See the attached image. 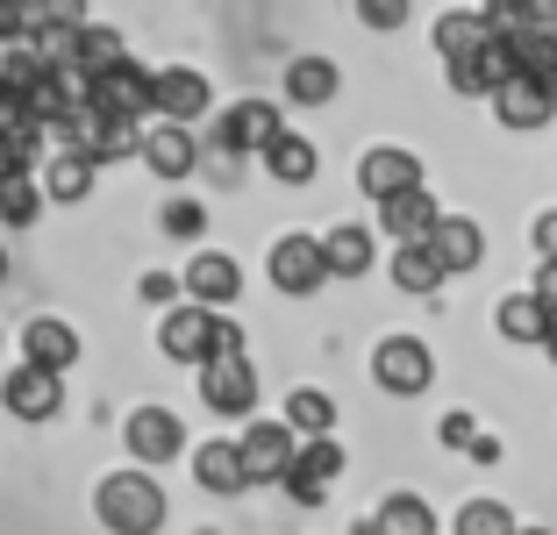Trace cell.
<instances>
[{"mask_svg": "<svg viewBox=\"0 0 557 535\" xmlns=\"http://www.w3.org/2000/svg\"><path fill=\"white\" fill-rule=\"evenodd\" d=\"M94 514L108 521V535H158L164 528V486L144 478V471H108L94 486Z\"/></svg>", "mask_w": 557, "mask_h": 535, "instance_id": "1", "label": "cell"}, {"mask_svg": "<svg viewBox=\"0 0 557 535\" xmlns=\"http://www.w3.org/2000/svg\"><path fill=\"white\" fill-rule=\"evenodd\" d=\"M86 108L115 114V122H144V114H158V72L122 58V65H108L100 79H86Z\"/></svg>", "mask_w": 557, "mask_h": 535, "instance_id": "2", "label": "cell"}, {"mask_svg": "<svg viewBox=\"0 0 557 535\" xmlns=\"http://www.w3.org/2000/svg\"><path fill=\"white\" fill-rule=\"evenodd\" d=\"M372 378H379V393L414 400V393H429V378H436V357H429L422 336H386L372 350Z\"/></svg>", "mask_w": 557, "mask_h": 535, "instance_id": "3", "label": "cell"}, {"mask_svg": "<svg viewBox=\"0 0 557 535\" xmlns=\"http://www.w3.org/2000/svg\"><path fill=\"white\" fill-rule=\"evenodd\" d=\"M200 407L222 414V422H244L250 407H258V372H250L244 357H214V364H200Z\"/></svg>", "mask_w": 557, "mask_h": 535, "instance_id": "4", "label": "cell"}, {"mask_svg": "<svg viewBox=\"0 0 557 535\" xmlns=\"http://www.w3.org/2000/svg\"><path fill=\"white\" fill-rule=\"evenodd\" d=\"M264 272H272L278 293H294V300H308V293H322L329 264H322V236H278L272 258H264Z\"/></svg>", "mask_w": 557, "mask_h": 535, "instance_id": "5", "label": "cell"}, {"mask_svg": "<svg viewBox=\"0 0 557 535\" xmlns=\"http://www.w3.org/2000/svg\"><path fill=\"white\" fill-rule=\"evenodd\" d=\"M358 186L372 194V208H386V200L400 194H422V158L414 150H394V144H379L358 158Z\"/></svg>", "mask_w": 557, "mask_h": 535, "instance_id": "6", "label": "cell"}, {"mask_svg": "<svg viewBox=\"0 0 557 535\" xmlns=\"http://www.w3.org/2000/svg\"><path fill=\"white\" fill-rule=\"evenodd\" d=\"M0 407H8L15 422H58V407H65V378L36 372V364H15V372L0 378Z\"/></svg>", "mask_w": 557, "mask_h": 535, "instance_id": "7", "label": "cell"}, {"mask_svg": "<svg viewBox=\"0 0 557 535\" xmlns=\"http://www.w3.org/2000/svg\"><path fill=\"white\" fill-rule=\"evenodd\" d=\"M278 129H286V122H278L272 100H236V108H222V122H214V150H222V158H244V150H264Z\"/></svg>", "mask_w": 557, "mask_h": 535, "instance_id": "8", "label": "cell"}, {"mask_svg": "<svg viewBox=\"0 0 557 535\" xmlns=\"http://www.w3.org/2000/svg\"><path fill=\"white\" fill-rule=\"evenodd\" d=\"M236 450H244V478H250V486H258V478H278V486H286L300 443H294V428H286V422H250Z\"/></svg>", "mask_w": 557, "mask_h": 535, "instance_id": "9", "label": "cell"}, {"mask_svg": "<svg viewBox=\"0 0 557 535\" xmlns=\"http://www.w3.org/2000/svg\"><path fill=\"white\" fill-rule=\"evenodd\" d=\"M122 436H129L136 464H172V457L186 450V428H180L172 407H136L129 422H122Z\"/></svg>", "mask_w": 557, "mask_h": 535, "instance_id": "10", "label": "cell"}, {"mask_svg": "<svg viewBox=\"0 0 557 535\" xmlns=\"http://www.w3.org/2000/svg\"><path fill=\"white\" fill-rule=\"evenodd\" d=\"M214 322H222V314H208V308H172L164 328H158L164 357H172V364H214Z\"/></svg>", "mask_w": 557, "mask_h": 535, "instance_id": "11", "label": "cell"}, {"mask_svg": "<svg viewBox=\"0 0 557 535\" xmlns=\"http://www.w3.org/2000/svg\"><path fill=\"white\" fill-rule=\"evenodd\" d=\"M186 293H194V308L222 314L236 293H244V264H236L230 250H200V258L186 264Z\"/></svg>", "mask_w": 557, "mask_h": 535, "instance_id": "12", "label": "cell"}, {"mask_svg": "<svg viewBox=\"0 0 557 535\" xmlns=\"http://www.w3.org/2000/svg\"><path fill=\"white\" fill-rule=\"evenodd\" d=\"M336 478H344V450H336V436H329V443H308V450L294 457V471H286V493H294L300 507H322L329 493H336Z\"/></svg>", "mask_w": 557, "mask_h": 535, "instance_id": "13", "label": "cell"}, {"mask_svg": "<svg viewBox=\"0 0 557 535\" xmlns=\"http://www.w3.org/2000/svg\"><path fill=\"white\" fill-rule=\"evenodd\" d=\"M22 350H29V364H36V372L65 378L72 364H79V328H72V322H58V314H36V322L22 328Z\"/></svg>", "mask_w": 557, "mask_h": 535, "instance_id": "14", "label": "cell"}, {"mask_svg": "<svg viewBox=\"0 0 557 535\" xmlns=\"http://www.w3.org/2000/svg\"><path fill=\"white\" fill-rule=\"evenodd\" d=\"M79 158H94V172H100V164H122V158H144V122H115V114L86 108Z\"/></svg>", "mask_w": 557, "mask_h": 535, "instance_id": "15", "label": "cell"}, {"mask_svg": "<svg viewBox=\"0 0 557 535\" xmlns=\"http://www.w3.org/2000/svg\"><path fill=\"white\" fill-rule=\"evenodd\" d=\"M436 222H443V208H436V194H429V186L379 208V228L394 236V250H400V244H429V236H436Z\"/></svg>", "mask_w": 557, "mask_h": 535, "instance_id": "16", "label": "cell"}, {"mask_svg": "<svg viewBox=\"0 0 557 535\" xmlns=\"http://www.w3.org/2000/svg\"><path fill=\"white\" fill-rule=\"evenodd\" d=\"M208 79L200 72H186V65H172V72H158V122H180V129H194L200 114H208Z\"/></svg>", "mask_w": 557, "mask_h": 535, "instance_id": "17", "label": "cell"}, {"mask_svg": "<svg viewBox=\"0 0 557 535\" xmlns=\"http://www.w3.org/2000/svg\"><path fill=\"white\" fill-rule=\"evenodd\" d=\"M144 164L158 178H186L200 164V144H194V129H180V122H150L144 129Z\"/></svg>", "mask_w": 557, "mask_h": 535, "instance_id": "18", "label": "cell"}, {"mask_svg": "<svg viewBox=\"0 0 557 535\" xmlns=\"http://www.w3.org/2000/svg\"><path fill=\"white\" fill-rule=\"evenodd\" d=\"M493 114H500V129H543L557 114V94L536 79H508L500 94H493Z\"/></svg>", "mask_w": 557, "mask_h": 535, "instance_id": "19", "label": "cell"}, {"mask_svg": "<svg viewBox=\"0 0 557 535\" xmlns=\"http://www.w3.org/2000/svg\"><path fill=\"white\" fill-rule=\"evenodd\" d=\"M258 158H264V172H272L278 186H308V178L322 172V158H314V144H308L300 129H278L272 144L258 150Z\"/></svg>", "mask_w": 557, "mask_h": 535, "instance_id": "20", "label": "cell"}, {"mask_svg": "<svg viewBox=\"0 0 557 535\" xmlns=\"http://www.w3.org/2000/svg\"><path fill=\"white\" fill-rule=\"evenodd\" d=\"M429 244H436L443 272H472V264L486 258V228H479L472 214H443V222H436V236H429Z\"/></svg>", "mask_w": 557, "mask_h": 535, "instance_id": "21", "label": "cell"}, {"mask_svg": "<svg viewBox=\"0 0 557 535\" xmlns=\"http://www.w3.org/2000/svg\"><path fill=\"white\" fill-rule=\"evenodd\" d=\"M372 258H379V250H372V228H364V222H336V228L322 236V264H329L336 278L372 272Z\"/></svg>", "mask_w": 557, "mask_h": 535, "instance_id": "22", "label": "cell"}, {"mask_svg": "<svg viewBox=\"0 0 557 535\" xmlns=\"http://www.w3.org/2000/svg\"><path fill=\"white\" fill-rule=\"evenodd\" d=\"M336 86H344V72L329 65V58H294V65H286V100H294V108H329Z\"/></svg>", "mask_w": 557, "mask_h": 535, "instance_id": "23", "label": "cell"}, {"mask_svg": "<svg viewBox=\"0 0 557 535\" xmlns=\"http://www.w3.org/2000/svg\"><path fill=\"white\" fill-rule=\"evenodd\" d=\"M493 322H500L508 343H543L550 336V314H543L536 293H500V300H493Z\"/></svg>", "mask_w": 557, "mask_h": 535, "instance_id": "24", "label": "cell"}, {"mask_svg": "<svg viewBox=\"0 0 557 535\" xmlns=\"http://www.w3.org/2000/svg\"><path fill=\"white\" fill-rule=\"evenodd\" d=\"M358 535H436V514H429L422 493H394V500L379 507V514L364 521Z\"/></svg>", "mask_w": 557, "mask_h": 535, "instance_id": "25", "label": "cell"}, {"mask_svg": "<svg viewBox=\"0 0 557 535\" xmlns=\"http://www.w3.org/2000/svg\"><path fill=\"white\" fill-rule=\"evenodd\" d=\"M194 478L208 493H244L250 478H244V450H236V443H200L194 450Z\"/></svg>", "mask_w": 557, "mask_h": 535, "instance_id": "26", "label": "cell"}, {"mask_svg": "<svg viewBox=\"0 0 557 535\" xmlns=\"http://www.w3.org/2000/svg\"><path fill=\"white\" fill-rule=\"evenodd\" d=\"M286 428H294V436H308V443H329V436H336V400H329V393H314V386L286 393Z\"/></svg>", "mask_w": 557, "mask_h": 535, "instance_id": "27", "label": "cell"}, {"mask_svg": "<svg viewBox=\"0 0 557 535\" xmlns=\"http://www.w3.org/2000/svg\"><path fill=\"white\" fill-rule=\"evenodd\" d=\"M44 194L50 200H86V194H94V158H79V150H50Z\"/></svg>", "mask_w": 557, "mask_h": 535, "instance_id": "28", "label": "cell"}, {"mask_svg": "<svg viewBox=\"0 0 557 535\" xmlns=\"http://www.w3.org/2000/svg\"><path fill=\"white\" fill-rule=\"evenodd\" d=\"M394 286H400V293H436V286H443L436 244H400V250H394Z\"/></svg>", "mask_w": 557, "mask_h": 535, "instance_id": "29", "label": "cell"}, {"mask_svg": "<svg viewBox=\"0 0 557 535\" xmlns=\"http://www.w3.org/2000/svg\"><path fill=\"white\" fill-rule=\"evenodd\" d=\"M486 36H493L486 8H443V22H436V50H443V58H458V50L486 43Z\"/></svg>", "mask_w": 557, "mask_h": 535, "instance_id": "30", "label": "cell"}, {"mask_svg": "<svg viewBox=\"0 0 557 535\" xmlns=\"http://www.w3.org/2000/svg\"><path fill=\"white\" fill-rule=\"evenodd\" d=\"M436 436H443V450H465V457H479V464H493V457H500V443H493V436H479V422H472V414H443V422H436Z\"/></svg>", "mask_w": 557, "mask_h": 535, "instance_id": "31", "label": "cell"}, {"mask_svg": "<svg viewBox=\"0 0 557 535\" xmlns=\"http://www.w3.org/2000/svg\"><path fill=\"white\" fill-rule=\"evenodd\" d=\"M450 535H515V514L500 500H465L458 521H450Z\"/></svg>", "mask_w": 557, "mask_h": 535, "instance_id": "32", "label": "cell"}, {"mask_svg": "<svg viewBox=\"0 0 557 535\" xmlns=\"http://www.w3.org/2000/svg\"><path fill=\"white\" fill-rule=\"evenodd\" d=\"M36 214H44V186H36V178H8V186H0V222L29 228Z\"/></svg>", "mask_w": 557, "mask_h": 535, "instance_id": "33", "label": "cell"}, {"mask_svg": "<svg viewBox=\"0 0 557 535\" xmlns=\"http://www.w3.org/2000/svg\"><path fill=\"white\" fill-rule=\"evenodd\" d=\"M164 228H172V236H200V228H208V208H200V200H164Z\"/></svg>", "mask_w": 557, "mask_h": 535, "instance_id": "34", "label": "cell"}, {"mask_svg": "<svg viewBox=\"0 0 557 535\" xmlns=\"http://www.w3.org/2000/svg\"><path fill=\"white\" fill-rule=\"evenodd\" d=\"M136 293H144L150 308H172V300L186 293V278H172V272H144V278H136Z\"/></svg>", "mask_w": 557, "mask_h": 535, "instance_id": "35", "label": "cell"}, {"mask_svg": "<svg viewBox=\"0 0 557 535\" xmlns=\"http://www.w3.org/2000/svg\"><path fill=\"white\" fill-rule=\"evenodd\" d=\"M358 15L372 22V29H400V22H408V8H400V0H364Z\"/></svg>", "mask_w": 557, "mask_h": 535, "instance_id": "36", "label": "cell"}, {"mask_svg": "<svg viewBox=\"0 0 557 535\" xmlns=\"http://www.w3.org/2000/svg\"><path fill=\"white\" fill-rule=\"evenodd\" d=\"M529 244H536V258H543V264H557V214H536Z\"/></svg>", "mask_w": 557, "mask_h": 535, "instance_id": "37", "label": "cell"}, {"mask_svg": "<svg viewBox=\"0 0 557 535\" xmlns=\"http://www.w3.org/2000/svg\"><path fill=\"white\" fill-rule=\"evenodd\" d=\"M529 293H536V300H543V314L557 322V264H536V286H529Z\"/></svg>", "mask_w": 557, "mask_h": 535, "instance_id": "38", "label": "cell"}, {"mask_svg": "<svg viewBox=\"0 0 557 535\" xmlns=\"http://www.w3.org/2000/svg\"><path fill=\"white\" fill-rule=\"evenodd\" d=\"M214 357H244V328H236L230 314H222V322H214Z\"/></svg>", "mask_w": 557, "mask_h": 535, "instance_id": "39", "label": "cell"}, {"mask_svg": "<svg viewBox=\"0 0 557 535\" xmlns=\"http://www.w3.org/2000/svg\"><path fill=\"white\" fill-rule=\"evenodd\" d=\"M22 29H29V8H15V0H0V43H15Z\"/></svg>", "mask_w": 557, "mask_h": 535, "instance_id": "40", "label": "cell"}, {"mask_svg": "<svg viewBox=\"0 0 557 535\" xmlns=\"http://www.w3.org/2000/svg\"><path fill=\"white\" fill-rule=\"evenodd\" d=\"M543 350H550V364H557V322H550V336H543Z\"/></svg>", "mask_w": 557, "mask_h": 535, "instance_id": "41", "label": "cell"}, {"mask_svg": "<svg viewBox=\"0 0 557 535\" xmlns=\"http://www.w3.org/2000/svg\"><path fill=\"white\" fill-rule=\"evenodd\" d=\"M0 286H8V250H0Z\"/></svg>", "mask_w": 557, "mask_h": 535, "instance_id": "42", "label": "cell"}, {"mask_svg": "<svg viewBox=\"0 0 557 535\" xmlns=\"http://www.w3.org/2000/svg\"><path fill=\"white\" fill-rule=\"evenodd\" d=\"M515 535H550V528H515Z\"/></svg>", "mask_w": 557, "mask_h": 535, "instance_id": "43", "label": "cell"}, {"mask_svg": "<svg viewBox=\"0 0 557 535\" xmlns=\"http://www.w3.org/2000/svg\"><path fill=\"white\" fill-rule=\"evenodd\" d=\"M0 343H8V336H0Z\"/></svg>", "mask_w": 557, "mask_h": 535, "instance_id": "44", "label": "cell"}]
</instances>
